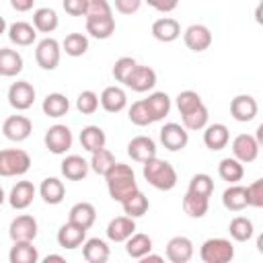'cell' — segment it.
I'll list each match as a JSON object with an SVG mask.
<instances>
[{
	"instance_id": "cell-1",
	"label": "cell",
	"mask_w": 263,
	"mask_h": 263,
	"mask_svg": "<svg viewBox=\"0 0 263 263\" xmlns=\"http://www.w3.org/2000/svg\"><path fill=\"white\" fill-rule=\"evenodd\" d=\"M105 183H107V191H109L111 199L113 201H119V203L140 189L138 187V181H136L134 168L129 164H123V162H115L107 171Z\"/></svg>"
},
{
	"instance_id": "cell-2",
	"label": "cell",
	"mask_w": 263,
	"mask_h": 263,
	"mask_svg": "<svg viewBox=\"0 0 263 263\" xmlns=\"http://www.w3.org/2000/svg\"><path fill=\"white\" fill-rule=\"evenodd\" d=\"M142 175L148 185H152L158 191H171L177 185V171L168 160H162L158 156L146 160L142 164Z\"/></svg>"
},
{
	"instance_id": "cell-3",
	"label": "cell",
	"mask_w": 263,
	"mask_h": 263,
	"mask_svg": "<svg viewBox=\"0 0 263 263\" xmlns=\"http://www.w3.org/2000/svg\"><path fill=\"white\" fill-rule=\"evenodd\" d=\"M31 168V156L21 148L0 150V177H23Z\"/></svg>"
},
{
	"instance_id": "cell-4",
	"label": "cell",
	"mask_w": 263,
	"mask_h": 263,
	"mask_svg": "<svg viewBox=\"0 0 263 263\" xmlns=\"http://www.w3.org/2000/svg\"><path fill=\"white\" fill-rule=\"evenodd\" d=\"M203 263H228L234 259V245L228 238H208L199 249Z\"/></svg>"
},
{
	"instance_id": "cell-5",
	"label": "cell",
	"mask_w": 263,
	"mask_h": 263,
	"mask_svg": "<svg viewBox=\"0 0 263 263\" xmlns=\"http://www.w3.org/2000/svg\"><path fill=\"white\" fill-rule=\"evenodd\" d=\"M62 58V43L53 37H45L35 47V62L41 70H55Z\"/></svg>"
},
{
	"instance_id": "cell-6",
	"label": "cell",
	"mask_w": 263,
	"mask_h": 263,
	"mask_svg": "<svg viewBox=\"0 0 263 263\" xmlns=\"http://www.w3.org/2000/svg\"><path fill=\"white\" fill-rule=\"evenodd\" d=\"M43 142H45V148H47L51 154L62 156V154H66V152L72 148L74 138H72V132H70L68 125L55 123V125H51V127L45 132Z\"/></svg>"
},
{
	"instance_id": "cell-7",
	"label": "cell",
	"mask_w": 263,
	"mask_h": 263,
	"mask_svg": "<svg viewBox=\"0 0 263 263\" xmlns=\"http://www.w3.org/2000/svg\"><path fill=\"white\" fill-rule=\"evenodd\" d=\"M35 86L27 80H16L8 86V105L16 111H27L35 103Z\"/></svg>"
},
{
	"instance_id": "cell-8",
	"label": "cell",
	"mask_w": 263,
	"mask_h": 263,
	"mask_svg": "<svg viewBox=\"0 0 263 263\" xmlns=\"http://www.w3.org/2000/svg\"><path fill=\"white\" fill-rule=\"evenodd\" d=\"M160 144L171 152H179L189 144V132L181 123L168 121L160 127Z\"/></svg>"
},
{
	"instance_id": "cell-9",
	"label": "cell",
	"mask_w": 263,
	"mask_h": 263,
	"mask_svg": "<svg viewBox=\"0 0 263 263\" xmlns=\"http://www.w3.org/2000/svg\"><path fill=\"white\" fill-rule=\"evenodd\" d=\"M123 84L127 88H132V90H136V92H148V90H152L156 86V72L150 66L136 64Z\"/></svg>"
},
{
	"instance_id": "cell-10",
	"label": "cell",
	"mask_w": 263,
	"mask_h": 263,
	"mask_svg": "<svg viewBox=\"0 0 263 263\" xmlns=\"http://www.w3.org/2000/svg\"><path fill=\"white\" fill-rule=\"evenodd\" d=\"M33 132V123L27 115H10L2 123V134L10 142H25Z\"/></svg>"
},
{
	"instance_id": "cell-11",
	"label": "cell",
	"mask_w": 263,
	"mask_h": 263,
	"mask_svg": "<svg viewBox=\"0 0 263 263\" xmlns=\"http://www.w3.org/2000/svg\"><path fill=\"white\" fill-rule=\"evenodd\" d=\"M37 232H39V226H37V220L29 214H21L16 216L10 226H8V236L10 240H35L37 238Z\"/></svg>"
},
{
	"instance_id": "cell-12",
	"label": "cell",
	"mask_w": 263,
	"mask_h": 263,
	"mask_svg": "<svg viewBox=\"0 0 263 263\" xmlns=\"http://www.w3.org/2000/svg\"><path fill=\"white\" fill-rule=\"evenodd\" d=\"M183 41H185V45L191 51L201 53V51H205L212 45V31L205 25H201V23L189 25L185 29V33H183Z\"/></svg>"
},
{
	"instance_id": "cell-13",
	"label": "cell",
	"mask_w": 263,
	"mask_h": 263,
	"mask_svg": "<svg viewBox=\"0 0 263 263\" xmlns=\"http://www.w3.org/2000/svg\"><path fill=\"white\" fill-rule=\"evenodd\" d=\"M259 142L255 140V136L251 134H238L232 140V154L236 160H240L242 164H249L253 160H257L259 156Z\"/></svg>"
},
{
	"instance_id": "cell-14",
	"label": "cell",
	"mask_w": 263,
	"mask_h": 263,
	"mask_svg": "<svg viewBox=\"0 0 263 263\" xmlns=\"http://www.w3.org/2000/svg\"><path fill=\"white\" fill-rule=\"evenodd\" d=\"M55 240L62 249H68V251H74L78 247H82V242L86 240V228L74 224V222H66L60 226L58 234H55Z\"/></svg>"
},
{
	"instance_id": "cell-15",
	"label": "cell",
	"mask_w": 263,
	"mask_h": 263,
	"mask_svg": "<svg viewBox=\"0 0 263 263\" xmlns=\"http://www.w3.org/2000/svg\"><path fill=\"white\" fill-rule=\"evenodd\" d=\"M257 111H259V105H257V99L251 97V95H236L232 101H230V115L240 121V123H247V121H253L257 117Z\"/></svg>"
},
{
	"instance_id": "cell-16",
	"label": "cell",
	"mask_w": 263,
	"mask_h": 263,
	"mask_svg": "<svg viewBox=\"0 0 263 263\" xmlns=\"http://www.w3.org/2000/svg\"><path fill=\"white\" fill-rule=\"evenodd\" d=\"M195 249L189 236H173L166 242V259L171 263H187L191 261Z\"/></svg>"
},
{
	"instance_id": "cell-17",
	"label": "cell",
	"mask_w": 263,
	"mask_h": 263,
	"mask_svg": "<svg viewBox=\"0 0 263 263\" xmlns=\"http://www.w3.org/2000/svg\"><path fill=\"white\" fill-rule=\"evenodd\" d=\"M127 154H129L132 160L144 164L146 160L156 156V142L152 138H148V136H136L127 144Z\"/></svg>"
},
{
	"instance_id": "cell-18",
	"label": "cell",
	"mask_w": 263,
	"mask_h": 263,
	"mask_svg": "<svg viewBox=\"0 0 263 263\" xmlns=\"http://www.w3.org/2000/svg\"><path fill=\"white\" fill-rule=\"evenodd\" d=\"M228 142H230V132L224 123H208L203 127V144L212 152L224 150L228 146Z\"/></svg>"
},
{
	"instance_id": "cell-19",
	"label": "cell",
	"mask_w": 263,
	"mask_h": 263,
	"mask_svg": "<svg viewBox=\"0 0 263 263\" xmlns=\"http://www.w3.org/2000/svg\"><path fill=\"white\" fill-rule=\"evenodd\" d=\"M35 185L31 181H16V185L8 193V203L14 210H27L35 199Z\"/></svg>"
},
{
	"instance_id": "cell-20",
	"label": "cell",
	"mask_w": 263,
	"mask_h": 263,
	"mask_svg": "<svg viewBox=\"0 0 263 263\" xmlns=\"http://www.w3.org/2000/svg\"><path fill=\"white\" fill-rule=\"evenodd\" d=\"M107 238L113 242H125L136 232V218L129 216H117L107 224Z\"/></svg>"
},
{
	"instance_id": "cell-21",
	"label": "cell",
	"mask_w": 263,
	"mask_h": 263,
	"mask_svg": "<svg viewBox=\"0 0 263 263\" xmlns=\"http://www.w3.org/2000/svg\"><path fill=\"white\" fill-rule=\"evenodd\" d=\"M152 37L160 43H173L175 39L181 37V25L179 21L171 18V16H162L156 18L152 23Z\"/></svg>"
},
{
	"instance_id": "cell-22",
	"label": "cell",
	"mask_w": 263,
	"mask_h": 263,
	"mask_svg": "<svg viewBox=\"0 0 263 263\" xmlns=\"http://www.w3.org/2000/svg\"><path fill=\"white\" fill-rule=\"evenodd\" d=\"M99 105L107 111V113H119L127 107V95L121 86H107L103 88L101 97H99Z\"/></svg>"
},
{
	"instance_id": "cell-23",
	"label": "cell",
	"mask_w": 263,
	"mask_h": 263,
	"mask_svg": "<svg viewBox=\"0 0 263 263\" xmlns=\"http://www.w3.org/2000/svg\"><path fill=\"white\" fill-rule=\"evenodd\" d=\"M8 39L10 43L18 45V47H27V45H33L35 39H37V29L31 25V23H25V21H16L12 23L8 29Z\"/></svg>"
},
{
	"instance_id": "cell-24",
	"label": "cell",
	"mask_w": 263,
	"mask_h": 263,
	"mask_svg": "<svg viewBox=\"0 0 263 263\" xmlns=\"http://www.w3.org/2000/svg\"><path fill=\"white\" fill-rule=\"evenodd\" d=\"M144 103H146V107H148V113H150L152 121H160V119H164V117L171 113V107H173L171 97H168L166 92H162V90H154V92H150L148 99H144Z\"/></svg>"
},
{
	"instance_id": "cell-25",
	"label": "cell",
	"mask_w": 263,
	"mask_h": 263,
	"mask_svg": "<svg viewBox=\"0 0 263 263\" xmlns=\"http://www.w3.org/2000/svg\"><path fill=\"white\" fill-rule=\"evenodd\" d=\"M86 33L95 39H109L115 33V16H88L86 18Z\"/></svg>"
},
{
	"instance_id": "cell-26",
	"label": "cell",
	"mask_w": 263,
	"mask_h": 263,
	"mask_svg": "<svg viewBox=\"0 0 263 263\" xmlns=\"http://www.w3.org/2000/svg\"><path fill=\"white\" fill-rule=\"evenodd\" d=\"M60 171H62V175H64L68 181H82V179L88 175L90 166H88V162H86L82 156H78V154H68V156L62 160Z\"/></svg>"
},
{
	"instance_id": "cell-27",
	"label": "cell",
	"mask_w": 263,
	"mask_h": 263,
	"mask_svg": "<svg viewBox=\"0 0 263 263\" xmlns=\"http://www.w3.org/2000/svg\"><path fill=\"white\" fill-rule=\"evenodd\" d=\"M39 195L45 203L49 205H58L64 201L66 197V187H64V181H60L58 177H47L41 181L39 185Z\"/></svg>"
},
{
	"instance_id": "cell-28",
	"label": "cell",
	"mask_w": 263,
	"mask_h": 263,
	"mask_svg": "<svg viewBox=\"0 0 263 263\" xmlns=\"http://www.w3.org/2000/svg\"><path fill=\"white\" fill-rule=\"evenodd\" d=\"M222 205L228 210V212H242L245 208H249V201H247V187L238 185V183H232L230 187L224 189L222 193Z\"/></svg>"
},
{
	"instance_id": "cell-29",
	"label": "cell",
	"mask_w": 263,
	"mask_h": 263,
	"mask_svg": "<svg viewBox=\"0 0 263 263\" xmlns=\"http://www.w3.org/2000/svg\"><path fill=\"white\" fill-rule=\"evenodd\" d=\"M111 251H109V245L103 240V238H86L82 242V257L86 263H105L109 259Z\"/></svg>"
},
{
	"instance_id": "cell-30",
	"label": "cell",
	"mask_w": 263,
	"mask_h": 263,
	"mask_svg": "<svg viewBox=\"0 0 263 263\" xmlns=\"http://www.w3.org/2000/svg\"><path fill=\"white\" fill-rule=\"evenodd\" d=\"M23 55L16 49L10 47H0V76L12 78L23 72Z\"/></svg>"
},
{
	"instance_id": "cell-31",
	"label": "cell",
	"mask_w": 263,
	"mask_h": 263,
	"mask_svg": "<svg viewBox=\"0 0 263 263\" xmlns=\"http://www.w3.org/2000/svg\"><path fill=\"white\" fill-rule=\"evenodd\" d=\"M10 263H37L39 251L33 245V240H14L8 253Z\"/></svg>"
},
{
	"instance_id": "cell-32",
	"label": "cell",
	"mask_w": 263,
	"mask_h": 263,
	"mask_svg": "<svg viewBox=\"0 0 263 263\" xmlns=\"http://www.w3.org/2000/svg\"><path fill=\"white\" fill-rule=\"evenodd\" d=\"M68 220L88 230V228L95 224V220H97V210H95V205L88 203V201H78V203H74V205L70 208Z\"/></svg>"
},
{
	"instance_id": "cell-33",
	"label": "cell",
	"mask_w": 263,
	"mask_h": 263,
	"mask_svg": "<svg viewBox=\"0 0 263 263\" xmlns=\"http://www.w3.org/2000/svg\"><path fill=\"white\" fill-rule=\"evenodd\" d=\"M41 109H43V113H45L47 117L58 119V117H64V115L70 111V101H68V97L62 95V92H49V95L43 99Z\"/></svg>"
},
{
	"instance_id": "cell-34",
	"label": "cell",
	"mask_w": 263,
	"mask_h": 263,
	"mask_svg": "<svg viewBox=\"0 0 263 263\" xmlns=\"http://www.w3.org/2000/svg\"><path fill=\"white\" fill-rule=\"evenodd\" d=\"M60 25V16L53 8L49 6H43V8H37L33 12V27L39 31V33H53Z\"/></svg>"
},
{
	"instance_id": "cell-35",
	"label": "cell",
	"mask_w": 263,
	"mask_h": 263,
	"mask_svg": "<svg viewBox=\"0 0 263 263\" xmlns=\"http://www.w3.org/2000/svg\"><path fill=\"white\" fill-rule=\"evenodd\" d=\"M80 144H82V148L86 152H95V150L105 148L107 136H105L103 127H99V125H86L80 132Z\"/></svg>"
},
{
	"instance_id": "cell-36",
	"label": "cell",
	"mask_w": 263,
	"mask_h": 263,
	"mask_svg": "<svg viewBox=\"0 0 263 263\" xmlns=\"http://www.w3.org/2000/svg\"><path fill=\"white\" fill-rule=\"evenodd\" d=\"M152 238L144 232H134L127 240H125V253L132 257V259H142L144 255H148L152 251Z\"/></svg>"
},
{
	"instance_id": "cell-37",
	"label": "cell",
	"mask_w": 263,
	"mask_h": 263,
	"mask_svg": "<svg viewBox=\"0 0 263 263\" xmlns=\"http://www.w3.org/2000/svg\"><path fill=\"white\" fill-rule=\"evenodd\" d=\"M218 175H220V179L222 181H226V183H238V181H242V177H245V166H242V162L240 160H236L234 156L230 158H222L220 160V164H218Z\"/></svg>"
},
{
	"instance_id": "cell-38",
	"label": "cell",
	"mask_w": 263,
	"mask_h": 263,
	"mask_svg": "<svg viewBox=\"0 0 263 263\" xmlns=\"http://www.w3.org/2000/svg\"><path fill=\"white\" fill-rule=\"evenodd\" d=\"M228 232H230V236H232L236 242H247V240H251L253 234H255L253 220L247 218V216H236V218L230 220Z\"/></svg>"
},
{
	"instance_id": "cell-39",
	"label": "cell",
	"mask_w": 263,
	"mask_h": 263,
	"mask_svg": "<svg viewBox=\"0 0 263 263\" xmlns=\"http://www.w3.org/2000/svg\"><path fill=\"white\" fill-rule=\"evenodd\" d=\"M121 208H123V214H125V216H129V218H142V216L148 212L150 201H148V197L138 189V191L132 193L127 199L121 201Z\"/></svg>"
},
{
	"instance_id": "cell-40",
	"label": "cell",
	"mask_w": 263,
	"mask_h": 263,
	"mask_svg": "<svg viewBox=\"0 0 263 263\" xmlns=\"http://www.w3.org/2000/svg\"><path fill=\"white\" fill-rule=\"evenodd\" d=\"M208 208H210V197H201L191 191L183 195V210L189 218H203L208 214Z\"/></svg>"
},
{
	"instance_id": "cell-41",
	"label": "cell",
	"mask_w": 263,
	"mask_h": 263,
	"mask_svg": "<svg viewBox=\"0 0 263 263\" xmlns=\"http://www.w3.org/2000/svg\"><path fill=\"white\" fill-rule=\"evenodd\" d=\"M62 51L70 58H80L88 51V37L84 33H68L62 41Z\"/></svg>"
},
{
	"instance_id": "cell-42",
	"label": "cell",
	"mask_w": 263,
	"mask_h": 263,
	"mask_svg": "<svg viewBox=\"0 0 263 263\" xmlns=\"http://www.w3.org/2000/svg\"><path fill=\"white\" fill-rule=\"evenodd\" d=\"M208 119H210V111H208V107L201 103L197 109H193V111L181 115V121H183L181 125H183L187 132H197V129H203V127L208 125Z\"/></svg>"
},
{
	"instance_id": "cell-43",
	"label": "cell",
	"mask_w": 263,
	"mask_h": 263,
	"mask_svg": "<svg viewBox=\"0 0 263 263\" xmlns=\"http://www.w3.org/2000/svg\"><path fill=\"white\" fill-rule=\"evenodd\" d=\"M117 160H115V156H113V152L111 150H107V148H101V150H95V152H90V162H88V166H90V171H95L97 175H107V171L115 164Z\"/></svg>"
},
{
	"instance_id": "cell-44",
	"label": "cell",
	"mask_w": 263,
	"mask_h": 263,
	"mask_svg": "<svg viewBox=\"0 0 263 263\" xmlns=\"http://www.w3.org/2000/svg\"><path fill=\"white\" fill-rule=\"evenodd\" d=\"M187 191H191L195 195H201V197H212V193H214V179L208 173H197V175L191 177Z\"/></svg>"
},
{
	"instance_id": "cell-45",
	"label": "cell",
	"mask_w": 263,
	"mask_h": 263,
	"mask_svg": "<svg viewBox=\"0 0 263 263\" xmlns=\"http://www.w3.org/2000/svg\"><path fill=\"white\" fill-rule=\"evenodd\" d=\"M127 117H129V121H132L134 125H138V127H146V125L154 123L152 117H150V113H148V107H146L144 99L132 103V107L127 109Z\"/></svg>"
},
{
	"instance_id": "cell-46",
	"label": "cell",
	"mask_w": 263,
	"mask_h": 263,
	"mask_svg": "<svg viewBox=\"0 0 263 263\" xmlns=\"http://www.w3.org/2000/svg\"><path fill=\"white\" fill-rule=\"evenodd\" d=\"M201 103H203V101H201L199 92H195V90H181V92L177 95V99H175V105H177V109H179L181 115H185V113L197 109Z\"/></svg>"
},
{
	"instance_id": "cell-47",
	"label": "cell",
	"mask_w": 263,
	"mask_h": 263,
	"mask_svg": "<svg viewBox=\"0 0 263 263\" xmlns=\"http://www.w3.org/2000/svg\"><path fill=\"white\" fill-rule=\"evenodd\" d=\"M76 109L82 115H92L99 109V95L95 90H82L76 99Z\"/></svg>"
},
{
	"instance_id": "cell-48",
	"label": "cell",
	"mask_w": 263,
	"mask_h": 263,
	"mask_svg": "<svg viewBox=\"0 0 263 263\" xmlns=\"http://www.w3.org/2000/svg\"><path fill=\"white\" fill-rule=\"evenodd\" d=\"M138 62L134 60V58H129V55H123V58H119L115 64H113V76H115V80L117 82H125V78L129 76V72L134 70V66H136Z\"/></svg>"
},
{
	"instance_id": "cell-49",
	"label": "cell",
	"mask_w": 263,
	"mask_h": 263,
	"mask_svg": "<svg viewBox=\"0 0 263 263\" xmlns=\"http://www.w3.org/2000/svg\"><path fill=\"white\" fill-rule=\"evenodd\" d=\"M247 201L251 208H263V179H257L247 187Z\"/></svg>"
},
{
	"instance_id": "cell-50",
	"label": "cell",
	"mask_w": 263,
	"mask_h": 263,
	"mask_svg": "<svg viewBox=\"0 0 263 263\" xmlns=\"http://www.w3.org/2000/svg\"><path fill=\"white\" fill-rule=\"evenodd\" d=\"M105 14H113L109 0H88L86 12H84L86 18L88 16H105Z\"/></svg>"
},
{
	"instance_id": "cell-51",
	"label": "cell",
	"mask_w": 263,
	"mask_h": 263,
	"mask_svg": "<svg viewBox=\"0 0 263 263\" xmlns=\"http://www.w3.org/2000/svg\"><path fill=\"white\" fill-rule=\"evenodd\" d=\"M62 6L70 16H84L88 0H62Z\"/></svg>"
},
{
	"instance_id": "cell-52",
	"label": "cell",
	"mask_w": 263,
	"mask_h": 263,
	"mask_svg": "<svg viewBox=\"0 0 263 263\" xmlns=\"http://www.w3.org/2000/svg\"><path fill=\"white\" fill-rule=\"evenodd\" d=\"M142 2L144 0H113L115 10L121 12V14H134V12H138L140 6H142Z\"/></svg>"
},
{
	"instance_id": "cell-53",
	"label": "cell",
	"mask_w": 263,
	"mask_h": 263,
	"mask_svg": "<svg viewBox=\"0 0 263 263\" xmlns=\"http://www.w3.org/2000/svg\"><path fill=\"white\" fill-rule=\"evenodd\" d=\"M148 6H152L154 10L158 12H173L177 6H179V0H144Z\"/></svg>"
},
{
	"instance_id": "cell-54",
	"label": "cell",
	"mask_w": 263,
	"mask_h": 263,
	"mask_svg": "<svg viewBox=\"0 0 263 263\" xmlns=\"http://www.w3.org/2000/svg\"><path fill=\"white\" fill-rule=\"evenodd\" d=\"M33 2L35 0H10V6L16 10V12H29L33 8Z\"/></svg>"
},
{
	"instance_id": "cell-55",
	"label": "cell",
	"mask_w": 263,
	"mask_h": 263,
	"mask_svg": "<svg viewBox=\"0 0 263 263\" xmlns=\"http://www.w3.org/2000/svg\"><path fill=\"white\" fill-rule=\"evenodd\" d=\"M140 261H142V263H150V261H156V263H160V261H162V257H160V255H154V253L150 251V253H148V255H144Z\"/></svg>"
},
{
	"instance_id": "cell-56",
	"label": "cell",
	"mask_w": 263,
	"mask_h": 263,
	"mask_svg": "<svg viewBox=\"0 0 263 263\" xmlns=\"http://www.w3.org/2000/svg\"><path fill=\"white\" fill-rule=\"evenodd\" d=\"M43 261H45V263H49V261H60V263H64L66 259H64L62 255H47V257H45Z\"/></svg>"
},
{
	"instance_id": "cell-57",
	"label": "cell",
	"mask_w": 263,
	"mask_h": 263,
	"mask_svg": "<svg viewBox=\"0 0 263 263\" xmlns=\"http://www.w3.org/2000/svg\"><path fill=\"white\" fill-rule=\"evenodd\" d=\"M255 140L259 142V146L263 144V125H259V127H257V136H255Z\"/></svg>"
},
{
	"instance_id": "cell-58",
	"label": "cell",
	"mask_w": 263,
	"mask_h": 263,
	"mask_svg": "<svg viewBox=\"0 0 263 263\" xmlns=\"http://www.w3.org/2000/svg\"><path fill=\"white\" fill-rule=\"evenodd\" d=\"M6 29H8V25H6L4 16H0V35H4V33H6Z\"/></svg>"
},
{
	"instance_id": "cell-59",
	"label": "cell",
	"mask_w": 263,
	"mask_h": 263,
	"mask_svg": "<svg viewBox=\"0 0 263 263\" xmlns=\"http://www.w3.org/2000/svg\"><path fill=\"white\" fill-rule=\"evenodd\" d=\"M6 201V193H4V189H2V185H0V205Z\"/></svg>"
}]
</instances>
